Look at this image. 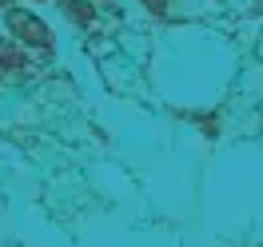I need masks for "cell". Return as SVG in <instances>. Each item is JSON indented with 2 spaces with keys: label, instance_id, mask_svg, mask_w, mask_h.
Listing matches in <instances>:
<instances>
[{
  "label": "cell",
  "instance_id": "cell-1",
  "mask_svg": "<svg viewBox=\"0 0 263 247\" xmlns=\"http://www.w3.org/2000/svg\"><path fill=\"white\" fill-rule=\"evenodd\" d=\"M8 20H12V28H16V36L24 40V44H36V48H48V44H52V32L36 16H28V12H12Z\"/></svg>",
  "mask_w": 263,
  "mask_h": 247
},
{
  "label": "cell",
  "instance_id": "cell-2",
  "mask_svg": "<svg viewBox=\"0 0 263 247\" xmlns=\"http://www.w3.org/2000/svg\"><path fill=\"white\" fill-rule=\"evenodd\" d=\"M4 4H8V0H0V8H4Z\"/></svg>",
  "mask_w": 263,
  "mask_h": 247
}]
</instances>
